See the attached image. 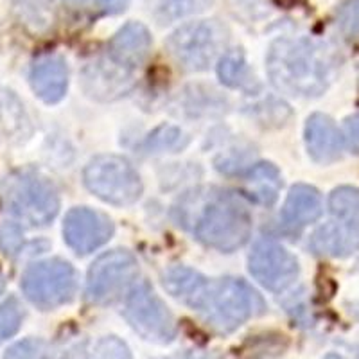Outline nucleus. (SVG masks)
Here are the masks:
<instances>
[{
  "instance_id": "4468645a",
  "label": "nucleus",
  "mask_w": 359,
  "mask_h": 359,
  "mask_svg": "<svg viewBox=\"0 0 359 359\" xmlns=\"http://www.w3.org/2000/svg\"><path fill=\"white\" fill-rule=\"evenodd\" d=\"M311 248L318 255L345 257L359 248V223L331 221L320 226L311 237Z\"/></svg>"
},
{
  "instance_id": "9b49d317",
  "label": "nucleus",
  "mask_w": 359,
  "mask_h": 359,
  "mask_svg": "<svg viewBox=\"0 0 359 359\" xmlns=\"http://www.w3.org/2000/svg\"><path fill=\"white\" fill-rule=\"evenodd\" d=\"M63 236L74 252L86 255L110 241L114 236V223L104 214L92 208H72L65 217Z\"/></svg>"
},
{
  "instance_id": "a211bd4d",
  "label": "nucleus",
  "mask_w": 359,
  "mask_h": 359,
  "mask_svg": "<svg viewBox=\"0 0 359 359\" xmlns=\"http://www.w3.org/2000/svg\"><path fill=\"white\" fill-rule=\"evenodd\" d=\"M282 187L280 172L271 163H257L255 168L250 169L245 178V189L250 196L257 203L273 205L278 198V191Z\"/></svg>"
},
{
  "instance_id": "aec40b11",
  "label": "nucleus",
  "mask_w": 359,
  "mask_h": 359,
  "mask_svg": "<svg viewBox=\"0 0 359 359\" xmlns=\"http://www.w3.org/2000/svg\"><path fill=\"white\" fill-rule=\"evenodd\" d=\"M329 207L336 219L359 223V189L339 187L329 198Z\"/></svg>"
},
{
  "instance_id": "f8f14e48",
  "label": "nucleus",
  "mask_w": 359,
  "mask_h": 359,
  "mask_svg": "<svg viewBox=\"0 0 359 359\" xmlns=\"http://www.w3.org/2000/svg\"><path fill=\"white\" fill-rule=\"evenodd\" d=\"M306 144L311 158L318 163H331L341 156L343 137L336 124L323 114L307 118Z\"/></svg>"
},
{
  "instance_id": "cd10ccee",
  "label": "nucleus",
  "mask_w": 359,
  "mask_h": 359,
  "mask_svg": "<svg viewBox=\"0 0 359 359\" xmlns=\"http://www.w3.org/2000/svg\"><path fill=\"white\" fill-rule=\"evenodd\" d=\"M130 2L131 0H97V4L108 13L123 11V9H126V6L130 4Z\"/></svg>"
},
{
  "instance_id": "6ab92c4d",
  "label": "nucleus",
  "mask_w": 359,
  "mask_h": 359,
  "mask_svg": "<svg viewBox=\"0 0 359 359\" xmlns=\"http://www.w3.org/2000/svg\"><path fill=\"white\" fill-rule=\"evenodd\" d=\"M219 78L224 85L232 86V88H243L250 83V70L246 65L245 54L241 50H229L219 60Z\"/></svg>"
},
{
  "instance_id": "9d476101",
  "label": "nucleus",
  "mask_w": 359,
  "mask_h": 359,
  "mask_svg": "<svg viewBox=\"0 0 359 359\" xmlns=\"http://www.w3.org/2000/svg\"><path fill=\"white\" fill-rule=\"evenodd\" d=\"M250 271L269 291H284L298 277V261L291 252L271 239H262L253 246Z\"/></svg>"
},
{
  "instance_id": "bb28decb",
  "label": "nucleus",
  "mask_w": 359,
  "mask_h": 359,
  "mask_svg": "<svg viewBox=\"0 0 359 359\" xmlns=\"http://www.w3.org/2000/svg\"><path fill=\"white\" fill-rule=\"evenodd\" d=\"M345 135H347L348 147L352 151L359 153V114L352 115L345 123Z\"/></svg>"
},
{
  "instance_id": "dca6fc26",
  "label": "nucleus",
  "mask_w": 359,
  "mask_h": 359,
  "mask_svg": "<svg viewBox=\"0 0 359 359\" xmlns=\"http://www.w3.org/2000/svg\"><path fill=\"white\" fill-rule=\"evenodd\" d=\"M322 196L309 185H294L282 208L284 224L290 230H302L322 216Z\"/></svg>"
},
{
  "instance_id": "b1692460",
  "label": "nucleus",
  "mask_w": 359,
  "mask_h": 359,
  "mask_svg": "<svg viewBox=\"0 0 359 359\" xmlns=\"http://www.w3.org/2000/svg\"><path fill=\"white\" fill-rule=\"evenodd\" d=\"M339 31L347 38L359 36V0H347L338 11Z\"/></svg>"
},
{
  "instance_id": "f257e3e1",
  "label": "nucleus",
  "mask_w": 359,
  "mask_h": 359,
  "mask_svg": "<svg viewBox=\"0 0 359 359\" xmlns=\"http://www.w3.org/2000/svg\"><path fill=\"white\" fill-rule=\"evenodd\" d=\"M338 69L334 50L311 38H282L268 53L269 79L280 92L316 97L331 85Z\"/></svg>"
},
{
  "instance_id": "7ed1b4c3",
  "label": "nucleus",
  "mask_w": 359,
  "mask_h": 359,
  "mask_svg": "<svg viewBox=\"0 0 359 359\" xmlns=\"http://www.w3.org/2000/svg\"><path fill=\"white\" fill-rule=\"evenodd\" d=\"M0 198L13 216L31 226L49 224L60 210L56 189L34 172L9 175L0 185Z\"/></svg>"
},
{
  "instance_id": "393cba45",
  "label": "nucleus",
  "mask_w": 359,
  "mask_h": 359,
  "mask_svg": "<svg viewBox=\"0 0 359 359\" xmlns=\"http://www.w3.org/2000/svg\"><path fill=\"white\" fill-rule=\"evenodd\" d=\"M4 359H47V347L41 339H24L13 345Z\"/></svg>"
},
{
  "instance_id": "39448f33",
  "label": "nucleus",
  "mask_w": 359,
  "mask_h": 359,
  "mask_svg": "<svg viewBox=\"0 0 359 359\" xmlns=\"http://www.w3.org/2000/svg\"><path fill=\"white\" fill-rule=\"evenodd\" d=\"M83 178L92 194L117 207L133 205L142 194L139 172L123 156H95L85 168Z\"/></svg>"
},
{
  "instance_id": "6e6552de",
  "label": "nucleus",
  "mask_w": 359,
  "mask_h": 359,
  "mask_svg": "<svg viewBox=\"0 0 359 359\" xmlns=\"http://www.w3.org/2000/svg\"><path fill=\"white\" fill-rule=\"evenodd\" d=\"M139 275L137 259L126 250H111L92 264L86 280V298L92 304H110L131 290Z\"/></svg>"
},
{
  "instance_id": "ddd939ff",
  "label": "nucleus",
  "mask_w": 359,
  "mask_h": 359,
  "mask_svg": "<svg viewBox=\"0 0 359 359\" xmlns=\"http://www.w3.org/2000/svg\"><path fill=\"white\" fill-rule=\"evenodd\" d=\"M151 47L149 31L139 22L124 25L108 45V54L111 62L123 69H135L146 60Z\"/></svg>"
},
{
  "instance_id": "a878e982",
  "label": "nucleus",
  "mask_w": 359,
  "mask_h": 359,
  "mask_svg": "<svg viewBox=\"0 0 359 359\" xmlns=\"http://www.w3.org/2000/svg\"><path fill=\"white\" fill-rule=\"evenodd\" d=\"M22 243L20 230L15 224L8 223L4 226H0V250L4 253H15Z\"/></svg>"
},
{
  "instance_id": "5701e85b",
  "label": "nucleus",
  "mask_w": 359,
  "mask_h": 359,
  "mask_svg": "<svg viewBox=\"0 0 359 359\" xmlns=\"http://www.w3.org/2000/svg\"><path fill=\"white\" fill-rule=\"evenodd\" d=\"M90 359H133V355L123 339H118L117 336H107L95 343Z\"/></svg>"
},
{
  "instance_id": "f3484780",
  "label": "nucleus",
  "mask_w": 359,
  "mask_h": 359,
  "mask_svg": "<svg viewBox=\"0 0 359 359\" xmlns=\"http://www.w3.org/2000/svg\"><path fill=\"white\" fill-rule=\"evenodd\" d=\"M163 286L175 298L191 306L192 309H201L203 300L208 293L210 280L200 275L194 269L176 266L163 275Z\"/></svg>"
},
{
  "instance_id": "7c9ffc66",
  "label": "nucleus",
  "mask_w": 359,
  "mask_h": 359,
  "mask_svg": "<svg viewBox=\"0 0 359 359\" xmlns=\"http://www.w3.org/2000/svg\"><path fill=\"white\" fill-rule=\"evenodd\" d=\"M329 359H339V358H329Z\"/></svg>"
},
{
  "instance_id": "423d86ee",
  "label": "nucleus",
  "mask_w": 359,
  "mask_h": 359,
  "mask_svg": "<svg viewBox=\"0 0 359 359\" xmlns=\"http://www.w3.org/2000/svg\"><path fill=\"white\" fill-rule=\"evenodd\" d=\"M255 298V293L239 278H221L210 282L200 311L217 332H232L252 316Z\"/></svg>"
},
{
  "instance_id": "c756f323",
  "label": "nucleus",
  "mask_w": 359,
  "mask_h": 359,
  "mask_svg": "<svg viewBox=\"0 0 359 359\" xmlns=\"http://www.w3.org/2000/svg\"><path fill=\"white\" fill-rule=\"evenodd\" d=\"M355 359H359V348H358V352H355Z\"/></svg>"
},
{
  "instance_id": "2eb2a0df",
  "label": "nucleus",
  "mask_w": 359,
  "mask_h": 359,
  "mask_svg": "<svg viewBox=\"0 0 359 359\" xmlns=\"http://www.w3.org/2000/svg\"><path fill=\"white\" fill-rule=\"evenodd\" d=\"M31 86L45 102L62 101L69 86V69L62 57L47 56L34 63L31 70Z\"/></svg>"
},
{
  "instance_id": "412c9836",
  "label": "nucleus",
  "mask_w": 359,
  "mask_h": 359,
  "mask_svg": "<svg viewBox=\"0 0 359 359\" xmlns=\"http://www.w3.org/2000/svg\"><path fill=\"white\" fill-rule=\"evenodd\" d=\"M210 4H212V0H162L158 8V18L162 20V24L175 22L178 18L203 13Z\"/></svg>"
},
{
  "instance_id": "20e7f679",
  "label": "nucleus",
  "mask_w": 359,
  "mask_h": 359,
  "mask_svg": "<svg viewBox=\"0 0 359 359\" xmlns=\"http://www.w3.org/2000/svg\"><path fill=\"white\" fill-rule=\"evenodd\" d=\"M229 41V31L217 20H201L176 29L168 41L171 56L191 72L207 70Z\"/></svg>"
},
{
  "instance_id": "0eeeda50",
  "label": "nucleus",
  "mask_w": 359,
  "mask_h": 359,
  "mask_svg": "<svg viewBox=\"0 0 359 359\" xmlns=\"http://www.w3.org/2000/svg\"><path fill=\"white\" fill-rule=\"evenodd\" d=\"M25 297L40 309H54L69 304L78 290L76 269L62 259H49L33 264L22 280Z\"/></svg>"
},
{
  "instance_id": "4be33fe9",
  "label": "nucleus",
  "mask_w": 359,
  "mask_h": 359,
  "mask_svg": "<svg viewBox=\"0 0 359 359\" xmlns=\"http://www.w3.org/2000/svg\"><path fill=\"white\" fill-rule=\"evenodd\" d=\"M22 320H24V309H22L20 302L15 297L8 298L0 306V343L17 334Z\"/></svg>"
},
{
  "instance_id": "1a4fd4ad",
  "label": "nucleus",
  "mask_w": 359,
  "mask_h": 359,
  "mask_svg": "<svg viewBox=\"0 0 359 359\" xmlns=\"http://www.w3.org/2000/svg\"><path fill=\"white\" fill-rule=\"evenodd\" d=\"M124 316L135 331L147 341L169 343L175 339V318L147 282L131 290Z\"/></svg>"
},
{
  "instance_id": "f03ea898",
  "label": "nucleus",
  "mask_w": 359,
  "mask_h": 359,
  "mask_svg": "<svg viewBox=\"0 0 359 359\" xmlns=\"http://www.w3.org/2000/svg\"><path fill=\"white\" fill-rule=\"evenodd\" d=\"M192 232L210 248L233 252L241 248L252 236V216L237 198L230 194H212L194 219Z\"/></svg>"
},
{
  "instance_id": "c85d7f7f",
  "label": "nucleus",
  "mask_w": 359,
  "mask_h": 359,
  "mask_svg": "<svg viewBox=\"0 0 359 359\" xmlns=\"http://www.w3.org/2000/svg\"><path fill=\"white\" fill-rule=\"evenodd\" d=\"M2 291H4V278L0 277V294H2Z\"/></svg>"
}]
</instances>
